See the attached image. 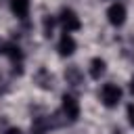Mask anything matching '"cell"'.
Here are the masks:
<instances>
[{
  "label": "cell",
  "instance_id": "4",
  "mask_svg": "<svg viewBox=\"0 0 134 134\" xmlns=\"http://www.w3.org/2000/svg\"><path fill=\"white\" fill-rule=\"evenodd\" d=\"M126 17H128V10L121 2H113L109 8H107V19L113 27H121L126 23Z\"/></svg>",
  "mask_w": 134,
  "mask_h": 134
},
{
  "label": "cell",
  "instance_id": "7",
  "mask_svg": "<svg viewBox=\"0 0 134 134\" xmlns=\"http://www.w3.org/2000/svg\"><path fill=\"white\" fill-rule=\"evenodd\" d=\"M105 71H107V63H105V59L94 57V59L90 61V77H92V80H100V77L105 75Z\"/></svg>",
  "mask_w": 134,
  "mask_h": 134
},
{
  "label": "cell",
  "instance_id": "13",
  "mask_svg": "<svg viewBox=\"0 0 134 134\" xmlns=\"http://www.w3.org/2000/svg\"><path fill=\"white\" fill-rule=\"evenodd\" d=\"M4 134H21V130H19V128H8Z\"/></svg>",
  "mask_w": 134,
  "mask_h": 134
},
{
  "label": "cell",
  "instance_id": "9",
  "mask_svg": "<svg viewBox=\"0 0 134 134\" xmlns=\"http://www.w3.org/2000/svg\"><path fill=\"white\" fill-rule=\"evenodd\" d=\"M54 27H57V17L54 15H44V19H42V34H44V38H52Z\"/></svg>",
  "mask_w": 134,
  "mask_h": 134
},
{
  "label": "cell",
  "instance_id": "2",
  "mask_svg": "<svg viewBox=\"0 0 134 134\" xmlns=\"http://www.w3.org/2000/svg\"><path fill=\"white\" fill-rule=\"evenodd\" d=\"M57 23L63 27V31H67V34H71V31H77L80 27H82V21H80V17H77V13L73 10V8H61V13H59V17H57Z\"/></svg>",
  "mask_w": 134,
  "mask_h": 134
},
{
  "label": "cell",
  "instance_id": "3",
  "mask_svg": "<svg viewBox=\"0 0 134 134\" xmlns=\"http://www.w3.org/2000/svg\"><path fill=\"white\" fill-rule=\"evenodd\" d=\"M61 111H63V115H65L67 121H77V117H80V100L73 94H63V98H61Z\"/></svg>",
  "mask_w": 134,
  "mask_h": 134
},
{
  "label": "cell",
  "instance_id": "12",
  "mask_svg": "<svg viewBox=\"0 0 134 134\" xmlns=\"http://www.w3.org/2000/svg\"><path fill=\"white\" fill-rule=\"evenodd\" d=\"M128 121L134 128V105H128Z\"/></svg>",
  "mask_w": 134,
  "mask_h": 134
},
{
  "label": "cell",
  "instance_id": "6",
  "mask_svg": "<svg viewBox=\"0 0 134 134\" xmlns=\"http://www.w3.org/2000/svg\"><path fill=\"white\" fill-rule=\"evenodd\" d=\"M8 4H10V13L17 19L25 21L29 17V0H8Z\"/></svg>",
  "mask_w": 134,
  "mask_h": 134
},
{
  "label": "cell",
  "instance_id": "1",
  "mask_svg": "<svg viewBox=\"0 0 134 134\" xmlns=\"http://www.w3.org/2000/svg\"><path fill=\"white\" fill-rule=\"evenodd\" d=\"M121 88L117 86V84H113V82H109V84H103V88H100V103L105 105V107H109V109H113V107H117L119 105V100H121Z\"/></svg>",
  "mask_w": 134,
  "mask_h": 134
},
{
  "label": "cell",
  "instance_id": "10",
  "mask_svg": "<svg viewBox=\"0 0 134 134\" xmlns=\"http://www.w3.org/2000/svg\"><path fill=\"white\" fill-rule=\"evenodd\" d=\"M65 77H67V82L71 84V86H77L80 82H82V73H80V69L73 65V67H69L67 71H65Z\"/></svg>",
  "mask_w": 134,
  "mask_h": 134
},
{
  "label": "cell",
  "instance_id": "11",
  "mask_svg": "<svg viewBox=\"0 0 134 134\" xmlns=\"http://www.w3.org/2000/svg\"><path fill=\"white\" fill-rule=\"evenodd\" d=\"M31 134H46V124L44 119H36L34 128H31Z\"/></svg>",
  "mask_w": 134,
  "mask_h": 134
},
{
  "label": "cell",
  "instance_id": "5",
  "mask_svg": "<svg viewBox=\"0 0 134 134\" xmlns=\"http://www.w3.org/2000/svg\"><path fill=\"white\" fill-rule=\"evenodd\" d=\"M75 48H77V44H75L73 36H71V34H67V31H63V34H61V38H59V44H57L59 54H61V57H71V54L75 52Z\"/></svg>",
  "mask_w": 134,
  "mask_h": 134
},
{
  "label": "cell",
  "instance_id": "8",
  "mask_svg": "<svg viewBox=\"0 0 134 134\" xmlns=\"http://www.w3.org/2000/svg\"><path fill=\"white\" fill-rule=\"evenodd\" d=\"M34 80L38 82V86L40 88H44V90H50L52 88V75H50V71L48 69H44V67H40L38 69V73L34 75Z\"/></svg>",
  "mask_w": 134,
  "mask_h": 134
},
{
  "label": "cell",
  "instance_id": "14",
  "mask_svg": "<svg viewBox=\"0 0 134 134\" xmlns=\"http://www.w3.org/2000/svg\"><path fill=\"white\" fill-rule=\"evenodd\" d=\"M130 92H132V94H134V75H132V77H130Z\"/></svg>",
  "mask_w": 134,
  "mask_h": 134
}]
</instances>
